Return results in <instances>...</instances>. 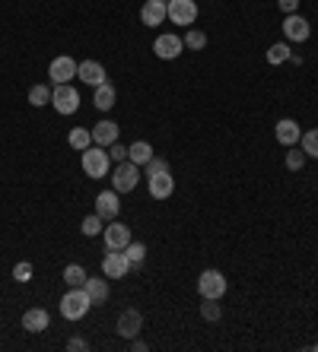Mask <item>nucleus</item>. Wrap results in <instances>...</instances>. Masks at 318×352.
<instances>
[{
    "label": "nucleus",
    "instance_id": "1",
    "mask_svg": "<svg viewBox=\"0 0 318 352\" xmlns=\"http://www.w3.org/2000/svg\"><path fill=\"white\" fill-rule=\"evenodd\" d=\"M89 308H92V298L86 295L83 286H74L64 298H61V314L67 320H83L86 314H89Z\"/></svg>",
    "mask_w": 318,
    "mask_h": 352
},
{
    "label": "nucleus",
    "instance_id": "2",
    "mask_svg": "<svg viewBox=\"0 0 318 352\" xmlns=\"http://www.w3.org/2000/svg\"><path fill=\"white\" fill-rule=\"evenodd\" d=\"M80 159H83V172L89 175V178H105L109 175V165H112V156L105 146H89L80 153Z\"/></svg>",
    "mask_w": 318,
    "mask_h": 352
},
{
    "label": "nucleus",
    "instance_id": "3",
    "mask_svg": "<svg viewBox=\"0 0 318 352\" xmlns=\"http://www.w3.org/2000/svg\"><path fill=\"white\" fill-rule=\"evenodd\" d=\"M137 181H140V165H134L131 159H127V162H118L115 172H112V190L131 194V190L137 188Z\"/></svg>",
    "mask_w": 318,
    "mask_h": 352
},
{
    "label": "nucleus",
    "instance_id": "4",
    "mask_svg": "<svg viewBox=\"0 0 318 352\" xmlns=\"http://www.w3.org/2000/svg\"><path fill=\"white\" fill-rule=\"evenodd\" d=\"M51 105L58 115H76V108H80V92L70 86V82H61L51 89Z\"/></svg>",
    "mask_w": 318,
    "mask_h": 352
},
{
    "label": "nucleus",
    "instance_id": "5",
    "mask_svg": "<svg viewBox=\"0 0 318 352\" xmlns=\"http://www.w3.org/2000/svg\"><path fill=\"white\" fill-rule=\"evenodd\" d=\"M198 292H201V298H223L226 295V276L220 270H204L201 276H198Z\"/></svg>",
    "mask_w": 318,
    "mask_h": 352
},
{
    "label": "nucleus",
    "instance_id": "6",
    "mask_svg": "<svg viewBox=\"0 0 318 352\" xmlns=\"http://www.w3.org/2000/svg\"><path fill=\"white\" fill-rule=\"evenodd\" d=\"M166 13H169V23L194 25V19H198V3H194V0H169Z\"/></svg>",
    "mask_w": 318,
    "mask_h": 352
},
{
    "label": "nucleus",
    "instance_id": "7",
    "mask_svg": "<svg viewBox=\"0 0 318 352\" xmlns=\"http://www.w3.org/2000/svg\"><path fill=\"white\" fill-rule=\"evenodd\" d=\"M127 270H131V261H127L125 251H112V248H105V257H102V276L121 279V276H127Z\"/></svg>",
    "mask_w": 318,
    "mask_h": 352
},
{
    "label": "nucleus",
    "instance_id": "8",
    "mask_svg": "<svg viewBox=\"0 0 318 352\" xmlns=\"http://www.w3.org/2000/svg\"><path fill=\"white\" fill-rule=\"evenodd\" d=\"M102 238H105V248H112V251H125L127 245H131V229H127L125 222H105V229H102Z\"/></svg>",
    "mask_w": 318,
    "mask_h": 352
},
{
    "label": "nucleus",
    "instance_id": "9",
    "mask_svg": "<svg viewBox=\"0 0 318 352\" xmlns=\"http://www.w3.org/2000/svg\"><path fill=\"white\" fill-rule=\"evenodd\" d=\"M182 51H184V41L172 32H162L156 41H153V54H156L159 60H176Z\"/></svg>",
    "mask_w": 318,
    "mask_h": 352
},
{
    "label": "nucleus",
    "instance_id": "10",
    "mask_svg": "<svg viewBox=\"0 0 318 352\" xmlns=\"http://www.w3.org/2000/svg\"><path fill=\"white\" fill-rule=\"evenodd\" d=\"M48 76L54 86H61V82H70L76 76V60L67 58V54H61V58H54L48 64Z\"/></svg>",
    "mask_w": 318,
    "mask_h": 352
},
{
    "label": "nucleus",
    "instance_id": "11",
    "mask_svg": "<svg viewBox=\"0 0 318 352\" xmlns=\"http://www.w3.org/2000/svg\"><path fill=\"white\" fill-rule=\"evenodd\" d=\"M118 213H121L118 190H102V194L96 197V216H99L102 222H112V219H118Z\"/></svg>",
    "mask_w": 318,
    "mask_h": 352
},
{
    "label": "nucleus",
    "instance_id": "12",
    "mask_svg": "<svg viewBox=\"0 0 318 352\" xmlns=\"http://www.w3.org/2000/svg\"><path fill=\"white\" fill-rule=\"evenodd\" d=\"M115 330L125 336V340H134V336L143 330V314L137 311V308H127V311H121V314H118Z\"/></svg>",
    "mask_w": 318,
    "mask_h": 352
},
{
    "label": "nucleus",
    "instance_id": "13",
    "mask_svg": "<svg viewBox=\"0 0 318 352\" xmlns=\"http://www.w3.org/2000/svg\"><path fill=\"white\" fill-rule=\"evenodd\" d=\"M166 3H169V0H147V3L140 7V23H143V25H150V29L162 25V23L169 19Z\"/></svg>",
    "mask_w": 318,
    "mask_h": 352
},
{
    "label": "nucleus",
    "instance_id": "14",
    "mask_svg": "<svg viewBox=\"0 0 318 352\" xmlns=\"http://www.w3.org/2000/svg\"><path fill=\"white\" fill-rule=\"evenodd\" d=\"M284 35H286V41H309V35H312L309 19H302L299 13H290L284 19Z\"/></svg>",
    "mask_w": 318,
    "mask_h": 352
},
{
    "label": "nucleus",
    "instance_id": "15",
    "mask_svg": "<svg viewBox=\"0 0 318 352\" xmlns=\"http://www.w3.org/2000/svg\"><path fill=\"white\" fill-rule=\"evenodd\" d=\"M274 137H277V143L280 146H296L299 143V137H302V131H299V124L293 121V118H280L277 121V127H274Z\"/></svg>",
    "mask_w": 318,
    "mask_h": 352
},
{
    "label": "nucleus",
    "instance_id": "16",
    "mask_svg": "<svg viewBox=\"0 0 318 352\" xmlns=\"http://www.w3.org/2000/svg\"><path fill=\"white\" fill-rule=\"evenodd\" d=\"M76 76L86 82V86H102V82H109V76H105V67L99 64V60H83V64H76Z\"/></svg>",
    "mask_w": 318,
    "mask_h": 352
},
{
    "label": "nucleus",
    "instance_id": "17",
    "mask_svg": "<svg viewBox=\"0 0 318 352\" xmlns=\"http://www.w3.org/2000/svg\"><path fill=\"white\" fill-rule=\"evenodd\" d=\"M147 188H150L153 200H169L172 190H176V181H172L169 172H159V175H150V178H147Z\"/></svg>",
    "mask_w": 318,
    "mask_h": 352
},
{
    "label": "nucleus",
    "instance_id": "18",
    "mask_svg": "<svg viewBox=\"0 0 318 352\" xmlns=\"http://www.w3.org/2000/svg\"><path fill=\"white\" fill-rule=\"evenodd\" d=\"M48 324H51V314L45 308H29L23 314V330H29V333H45Z\"/></svg>",
    "mask_w": 318,
    "mask_h": 352
},
{
    "label": "nucleus",
    "instance_id": "19",
    "mask_svg": "<svg viewBox=\"0 0 318 352\" xmlns=\"http://www.w3.org/2000/svg\"><path fill=\"white\" fill-rule=\"evenodd\" d=\"M83 289H86V295L92 298V305L109 302V276H86Z\"/></svg>",
    "mask_w": 318,
    "mask_h": 352
},
{
    "label": "nucleus",
    "instance_id": "20",
    "mask_svg": "<svg viewBox=\"0 0 318 352\" xmlns=\"http://www.w3.org/2000/svg\"><path fill=\"white\" fill-rule=\"evenodd\" d=\"M92 143L96 146H105L109 149L112 143H118V124L115 121H99L92 127Z\"/></svg>",
    "mask_w": 318,
    "mask_h": 352
},
{
    "label": "nucleus",
    "instance_id": "21",
    "mask_svg": "<svg viewBox=\"0 0 318 352\" xmlns=\"http://www.w3.org/2000/svg\"><path fill=\"white\" fill-rule=\"evenodd\" d=\"M153 156H156V153H153V146L147 143V140H137V143L127 146V159H131L134 165H147Z\"/></svg>",
    "mask_w": 318,
    "mask_h": 352
},
{
    "label": "nucleus",
    "instance_id": "22",
    "mask_svg": "<svg viewBox=\"0 0 318 352\" xmlns=\"http://www.w3.org/2000/svg\"><path fill=\"white\" fill-rule=\"evenodd\" d=\"M115 98H118V92H115V86L112 82H102V86H96V108L99 111H109V108H115Z\"/></svg>",
    "mask_w": 318,
    "mask_h": 352
},
{
    "label": "nucleus",
    "instance_id": "23",
    "mask_svg": "<svg viewBox=\"0 0 318 352\" xmlns=\"http://www.w3.org/2000/svg\"><path fill=\"white\" fill-rule=\"evenodd\" d=\"M67 143L70 149H76V153H83V149L92 146V131H83V127H74V131L67 133Z\"/></svg>",
    "mask_w": 318,
    "mask_h": 352
},
{
    "label": "nucleus",
    "instance_id": "24",
    "mask_svg": "<svg viewBox=\"0 0 318 352\" xmlns=\"http://www.w3.org/2000/svg\"><path fill=\"white\" fill-rule=\"evenodd\" d=\"M64 283H67L70 289L83 286V283H86V270L80 267V263H67V267H64Z\"/></svg>",
    "mask_w": 318,
    "mask_h": 352
},
{
    "label": "nucleus",
    "instance_id": "25",
    "mask_svg": "<svg viewBox=\"0 0 318 352\" xmlns=\"http://www.w3.org/2000/svg\"><path fill=\"white\" fill-rule=\"evenodd\" d=\"M29 105L32 108L51 105V86H32V89H29Z\"/></svg>",
    "mask_w": 318,
    "mask_h": 352
},
{
    "label": "nucleus",
    "instance_id": "26",
    "mask_svg": "<svg viewBox=\"0 0 318 352\" xmlns=\"http://www.w3.org/2000/svg\"><path fill=\"white\" fill-rule=\"evenodd\" d=\"M182 41H184V48H188V51H201V48H207V35H204L201 29H188Z\"/></svg>",
    "mask_w": 318,
    "mask_h": 352
},
{
    "label": "nucleus",
    "instance_id": "27",
    "mask_svg": "<svg viewBox=\"0 0 318 352\" xmlns=\"http://www.w3.org/2000/svg\"><path fill=\"white\" fill-rule=\"evenodd\" d=\"M293 54H290V48H286V41H277V45H271L268 48V64H284V60H290Z\"/></svg>",
    "mask_w": 318,
    "mask_h": 352
},
{
    "label": "nucleus",
    "instance_id": "28",
    "mask_svg": "<svg viewBox=\"0 0 318 352\" xmlns=\"http://www.w3.org/2000/svg\"><path fill=\"white\" fill-rule=\"evenodd\" d=\"M299 143H302V153H306V156L318 159V127L315 131H309V133H302Z\"/></svg>",
    "mask_w": 318,
    "mask_h": 352
},
{
    "label": "nucleus",
    "instance_id": "29",
    "mask_svg": "<svg viewBox=\"0 0 318 352\" xmlns=\"http://www.w3.org/2000/svg\"><path fill=\"white\" fill-rule=\"evenodd\" d=\"M125 254H127V261H131V267H134V263H143V257H147V245H143V241H131V245L125 248Z\"/></svg>",
    "mask_w": 318,
    "mask_h": 352
},
{
    "label": "nucleus",
    "instance_id": "30",
    "mask_svg": "<svg viewBox=\"0 0 318 352\" xmlns=\"http://www.w3.org/2000/svg\"><path fill=\"white\" fill-rule=\"evenodd\" d=\"M306 159L309 156H306L302 149H293V146L286 149V168H290V172H299L302 165H306Z\"/></svg>",
    "mask_w": 318,
    "mask_h": 352
},
{
    "label": "nucleus",
    "instance_id": "31",
    "mask_svg": "<svg viewBox=\"0 0 318 352\" xmlns=\"http://www.w3.org/2000/svg\"><path fill=\"white\" fill-rule=\"evenodd\" d=\"M80 229H83V235H102V229H105V222H102L99 219V216H96V213H92V216H86V219H83V226H80Z\"/></svg>",
    "mask_w": 318,
    "mask_h": 352
},
{
    "label": "nucleus",
    "instance_id": "32",
    "mask_svg": "<svg viewBox=\"0 0 318 352\" xmlns=\"http://www.w3.org/2000/svg\"><path fill=\"white\" fill-rule=\"evenodd\" d=\"M220 305H217V298H204V305H201V318L204 320H220Z\"/></svg>",
    "mask_w": 318,
    "mask_h": 352
},
{
    "label": "nucleus",
    "instance_id": "33",
    "mask_svg": "<svg viewBox=\"0 0 318 352\" xmlns=\"http://www.w3.org/2000/svg\"><path fill=\"white\" fill-rule=\"evenodd\" d=\"M13 279H17V283H29V279H32V263L19 261L17 267H13Z\"/></svg>",
    "mask_w": 318,
    "mask_h": 352
},
{
    "label": "nucleus",
    "instance_id": "34",
    "mask_svg": "<svg viewBox=\"0 0 318 352\" xmlns=\"http://www.w3.org/2000/svg\"><path fill=\"white\" fill-rule=\"evenodd\" d=\"M143 168H147V178H150V175H159V172H169V162L166 159H159V156H153L150 162L143 165Z\"/></svg>",
    "mask_w": 318,
    "mask_h": 352
},
{
    "label": "nucleus",
    "instance_id": "35",
    "mask_svg": "<svg viewBox=\"0 0 318 352\" xmlns=\"http://www.w3.org/2000/svg\"><path fill=\"white\" fill-rule=\"evenodd\" d=\"M109 156H112V162H127V146H121V143H112V146H109Z\"/></svg>",
    "mask_w": 318,
    "mask_h": 352
},
{
    "label": "nucleus",
    "instance_id": "36",
    "mask_svg": "<svg viewBox=\"0 0 318 352\" xmlns=\"http://www.w3.org/2000/svg\"><path fill=\"white\" fill-rule=\"evenodd\" d=\"M67 349L70 352H80V349H89V343H86V340H83V336H70V340H67Z\"/></svg>",
    "mask_w": 318,
    "mask_h": 352
},
{
    "label": "nucleus",
    "instance_id": "37",
    "mask_svg": "<svg viewBox=\"0 0 318 352\" xmlns=\"http://www.w3.org/2000/svg\"><path fill=\"white\" fill-rule=\"evenodd\" d=\"M277 7L284 10V16H290V13H296V10H299V0H277Z\"/></svg>",
    "mask_w": 318,
    "mask_h": 352
},
{
    "label": "nucleus",
    "instance_id": "38",
    "mask_svg": "<svg viewBox=\"0 0 318 352\" xmlns=\"http://www.w3.org/2000/svg\"><path fill=\"white\" fill-rule=\"evenodd\" d=\"M131 349L143 352V349H147V343H143V340H137V336H134V340H131Z\"/></svg>",
    "mask_w": 318,
    "mask_h": 352
},
{
    "label": "nucleus",
    "instance_id": "39",
    "mask_svg": "<svg viewBox=\"0 0 318 352\" xmlns=\"http://www.w3.org/2000/svg\"><path fill=\"white\" fill-rule=\"evenodd\" d=\"M315 349H318V346H315Z\"/></svg>",
    "mask_w": 318,
    "mask_h": 352
}]
</instances>
